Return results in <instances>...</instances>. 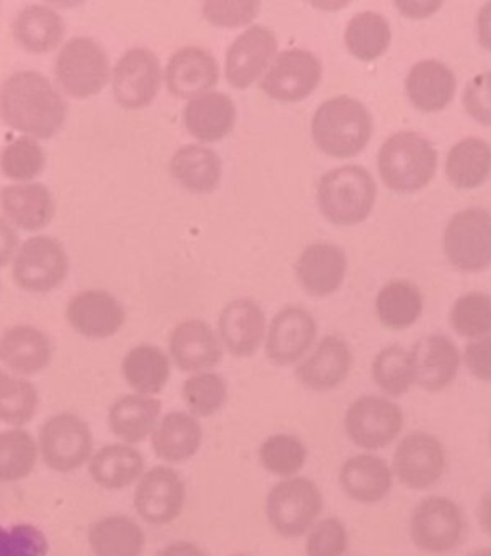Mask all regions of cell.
Masks as SVG:
<instances>
[{"mask_svg":"<svg viewBox=\"0 0 491 556\" xmlns=\"http://www.w3.org/2000/svg\"><path fill=\"white\" fill-rule=\"evenodd\" d=\"M461 102L470 119L491 127V70L476 74L465 85Z\"/></svg>","mask_w":491,"mask_h":556,"instance_id":"f907efd6","label":"cell"},{"mask_svg":"<svg viewBox=\"0 0 491 556\" xmlns=\"http://www.w3.org/2000/svg\"><path fill=\"white\" fill-rule=\"evenodd\" d=\"M158 556H207L204 548L198 547L192 541H173L167 547L162 548Z\"/></svg>","mask_w":491,"mask_h":556,"instance_id":"9f6ffc18","label":"cell"},{"mask_svg":"<svg viewBox=\"0 0 491 556\" xmlns=\"http://www.w3.org/2000/svg\"><path fill=\"white\" fill-rule=\"evenodd\" d=\"M222 77V67L213 52L189 45L175 50L164 67V83L175 99H197L204 92L215 90Z\"/></svg>","mask_w":491,"mask_h":556,"instance_id":"d6986e66","label":"cell"},{"mask_svg":"<svg viewBox=\"0 0 491 556\" xmlns=\"http://www.w3.org/2000/svg\"><path fill=\"white\" fill-rule=\"evenodd\" d=\"M415 386L428 393L443 392L458 375L461 352L450 336L430 334L411 348Z\"/></svg>","mask_w":491,"mask_h":556,"instance_id":"484cf974","label":"cell"},{"mask_svg":"<svg viewBox=\"0 0 491 556\" xmlns=\"http://www.w3.org/2000/svg\"><path fill=\"white\" fill-rule=\"evenodd\" d=\"M476 39L483 50L491 52V0L483 2L476 14Z\"/></svg>","mask_w":491,"mask_h":556,"instance_id":"11a10c76","label":"cell"},{"mask_svg":"<svg viewBox=\"0 0 491 556\" xmlns=\"http://www.w3.org/2000/svg\"><path fill=\"white\" fill-rule=\"evenodd\" d=\"M403 425L402 407L386 395H363L345 410V435L360 450H385L402 435Z\"/></svg>","mask_w":491,"mask_h":556,"instance_id":"8fae6325","label":"cell"},{"mask_svg":"<svg viewBox=\"0 0 491 556\" xmlns=\"http://www.w3.org/2000/svg\"><path fill=\"white\" fill-rule=\"evenodd\" d=\"M312 7L315 10H325V12H336L348 7V0H313Z\"/></svg>","mask_w":491,"mask_h":556,"instance_id":"680465c9","label":"cell"},{"mask_svg":"<svg viewBox=\"0 0 491 556\" xmlns=\"http://www.w3.org/2000/svg\"><path fill=\"white\" fill-rule=\"evenodd\" d=\"M180 395L192 417H213L227 405L229 384L222 375L213 370H204V372L190 375L182 382Z\"/></svg>","mask_w":491,"mask_h":556,"instance_id":"ee69618b","label":"cell"},{"mask_svg":"<svg viewBox=\"0 0 491 556\" xmlns=\"http://www.w3.org/2000/svg\"><path fill=\"white\" fill-rule=\"evenodd\" d=\"M232 556H252V555H232Z\"/></svg>","mask_w":491,"mask_h":556,"instance_id":"be15d7a7","label":"cell"},{"mask_svg":"<svg viewBox=\"0 0 491 556\" xmlns=\"http://www.w3.org/2000/svg\"><path fill=\"white\" fill-rule=\"evenodd\" d=\"M150 440L158 458L169 465H179L200 451L204 442V428L187 410H172L160 418Z\"/></svg>","mask_w":491,"mask_h":556,"instance_id":"4dcf8cb0","label":"cell"},{"mask_svg":"<svg viewBox=\"0 0 491 556\" xmlns=\"http://www.w3.org/2000/svg\"><path fill=\"white\" fill-rule=\"evenodd\" d=\"M122 377L133 393L156 397L172 378V359L160 345H135L123 357Z\"/></svg>","mask_w":491,"mask_h":556,"instance_id":"e575fe53","label":"cell"},{"mask_svg":"<svg viewBox=\"0 0 491 556\" xmlns=\"http://www.w3.org/2000/svg\"><path fill=\"white\" fill-rule=\"evenodd\" d=\"M378 175L398 194H417L438 172L435 144L417 131H395L380 144Z\"/></svg>","mask_w":491,"mask_h":556,"instance_id":"3957f363","label":"cell"},{"mask_svg":"<svg viewBox=\"0 0 491 556\" xmlns=\"http://www.w3.org/2000/svg\"><path fill=\"white\" fill-rule=\"evenodd\" d=\"M41 397L29 378L0 368V422L24 428L39 413Z\"/></svg>","mask_w":491,"mask_h":556,"instance_id":"ab89813d","label":"cell"},{"mask_svg":"<svg viewBox=\"0 0 491 556\" xmlns=\"http://www.w3.org/2000/svg\"><path fill=\"white\" fill-rule=\"evenodd\" d=\"M17 248H20L17 230L0 215V269L12 263Z\"/></svg>","mask_w":491,"mask_h":556,"instance_id":"db71d44e","label":"cell"},{"mask_svg":"<svg viewBox=\"0 0 491 556\" xmlns=\"http://www.w3.org/2000/svg\"><path fill=\"white\" fill-rule=\"evenodd\" d=\"M0 215L16 230L39 232L56 215V198L42 182H10L0 190Z\"/></svg>","mask_w":491,"mask_h":556,"instance_id":"cb8c5ba5","label":"cell"},{"mask_svg":"<svg viewBox=\"0 0 491 556\" xmlns=\"http://www.w3.org/2000/svg\"><path fill=\"white\" fill-rule=\"evenodd\" d=\"M169 359L182 372H204L217 367L223 359V344L217 330L202 319L177 323L167 340Z\"/></svg>","mask_w":491,"mask_h":556,"instance_id":"ffe728a7","label":"cell"},{"mask_svg":"<svg viewBox=\"0 0 491 556\" xmlns=\"http://www.w3.org/2000/svg\"><path fill=\"white\" fill-rule=\"evenodd\" d=\"M66 319L77 334L90 340H106L122 330L127 312L112 292L102 288H87L70 298Z\"/></svg>","mask_w":491,"mask_h":556,"instance_id":"ac0fdd59","label":"cell"},{"mask_svg":"<svg viewBox=\"0 0 491 556\" xmlns=\"http://www.w3.org/2000/svg\"><path fill=\"white\" fill-rule=\"evenodd\" d=\"M89 545L95 556H142L147 535L131 516L110 515L90 526Z\"/></svg>","mask_w":491,"mask_h":556,"instance_id":"8d00e7d4","label":"cell"},{"mask_svg":"<svg viewBox=\"0 0 491 556\" xmlns=\"http://www.w3.org/2000/svg\"><path fill=\"white\" fill-rule=\"evenodd\" d=\"M442 0H395V9L403 17L426 20L442 10Z\"/></svg>","mask_w":491,"mask_h":556,"instance_id":"f5cc1de1","label":"cell"},{"mask_svg":"<svg viewBox=\"0 0 491 556\" xmlns=\"http://www.w3.org/2000/svg\"><path fill=\"white\" fill-rule=\"evenodd\" d=\"M491 175V144L480 137H465L445 156V177L458 190L480 189Z\"/></svg>","mask_w":491,"mask_h":556,"instance_id":"d590c367","label":"cell"},{"mask_svg":"<svg viewBox=\"0 0 491 556\" xmlns=\"http://www.w3.org/2000/svg\"><path fill=\"white\" fill-rule=\"evenodd\" d=\"M470 556H491V548H480V551H475Z\"/></svg>","mask_w":491,"mask_h":556,"instance_id":"91938a15","label":"cell"},{"mask_svg":"<svg viewBox=\"0 0 491 556\" xmlns=\"http://www.w3.org/2000/svg\"><path fill=\"white\" fill-rule=\"evenodd\" d=\"M70 255L56 237L35 235L24 240L12 260V278L17 288L47 294L66 282Z\"/></svg>","mask_w":491,"mask_h":556,"instance_id":"52a82bcc","label":"cell"},{"mask_svg":"<svg viewBox=\"0 0 491 556\" xmlns=\"http://www.w3.org/2000/svg\"><path fill=\"white\" fill-rule=\"evenodd\" d=\"M392 25L377 10H361L345 25V50L361 62H375L392 45Z\"/></svg>","mask_w":491,"mask_h":556,"instance_id":"f35d334b","label":"cell"},{"mask_svg":"<svg viewBox=\"0 0 491 556\" xmlns=\"http://www.w3.org/2000/svg\"><path fill=\"white\" fill-rule=\"evenodd\" d=\"M0 294H2V285H0Z\"/></svg>","mask_w":491,"mask_h":556,"instance_id":"6125c7cd","label":"cell"},{"mask_svg":"<svg viewBox=\"0 0 491 556\" xmlns=\"http://www.w3.org/2000/svg\"><path fill=\"white\" fill-rule=\"evenodd\" d=\"M467 520L455 501L432 495L413 508L411 541L426 555H448L463 543Z\"/></svg>","mask_w":491,"mask_h":556,"instance_id":"30bf717a","label":"cell"},{"mask_svg":"<svg viewBox=\"0 0 491 556\" xmlns=\"http://www.w3.org/2000/svg\"><path fill=\"white\" fill-rule=\"evenodd\" d=\"M169 173L190 194H212L223 177V160L205 144H185L173 152Z\"/></svg>","mask_w":491,"mask_h":556,"instance_id":"d6a6232c","label":"cell"},{"mask_svg":"<svg viewBox=\"0 0 491 556\" xmlns=\"http://www.w3.org/2000/svg\"><path fill=\"white\" fill-rule=\"evenodd\" d=\"M164 83V66L154 50L133 47L112 66V92L125 110H142L158 99Z\"/></svg>","mask_w":491,"mask_h":556,"instance_id":"7c38bea8","label":"cell"},{"mask_svg":"<svg viewBox=\"0 0 491 556\" xmlns=\"http://www.w3.org/2000/svg\"><path fill=\"white\" fill-rule=\"evenodd\" d=\"M348 547H350V535L344 522L338 518H325L310 530L305 541V555L345 556Z\"/></svg>","mask_w":491,"mask_h":556,"instance_id":"681fc988","label":"cell"},{"mask_svg":"<svg viewBox=\"0 0 491 556\" xmlns=\"http://www.w3.org/2000/svg\"><path fill=\"white\" fill-rule=\"evenodd\" d=\"M47 167L41 140L20 135L0 150V173L12 182H34Z\"/></svg>","mask_w":491,"mask_h":556,"instance_id":"7bdbcfd3","label":"cell"},{"mask_svg":"<svg viewBox=\"0 0 491 556\" xmlns=\"http://www.w3.org/2000/svg\"><path fill=\"white\" fill-rule=\"evenodd\" d=\"M112 62L97 39L79 35L66 39L54 58V85L66 99L89 100L106 89Z\"/></svg>","mask_w":491,"mask_h":556,"instance_id":"5b68a950","label":"cell"},{"mask_svg":"<svg viewBox=\"0 0 491 556\" xmlns=\"http://www.w3.org/2000/svg\"><path fill=\"white\" fill-rule=\"evenodd\" d=\"M323 513V493L319 485L292 476L275 483L265 500V515L270 528L285 540H295L310 532Z\"/></svg>","mask_w":491,"mask_h":556,"instance_id":"8992f818","label":"cell"},{"mask_svg":"<svg viewBox=\"0 0 491 556\" xmlns=\"http://www.w3.org/2000/svg\"><path fill=\"white\" fill-rule=\"evenodd\" d=\"M187 501V485L172 467H154L140 476L133 507L150 526H165L179 518Z\"/></svg>","mask_w":491,"mask_h":556,"instance_id":"e0dca14e","label":"cell"},{"mask_svg":"<svg viewBox=\"0 0 491 556\" xmlns=\"http://www.w3.org/2000/svg\"><path fill=\"white\" fill-rule=\"evenodd\" d=\"M49 540L34 523L0 526V556H47Z\"/></svg>","mask_w":491,"mask_h":556,"instance_id":"c3c4849f","label":"cell"},{"mask_svg":"<svg viewBox=\"0 0 491 556\" xmlns=\"http://www.w3.org/2000/svg\"><path fill=\"white\" fill-rule=\"evenodd\" d=\"M323 79L319 58L307 49L279 50L260 81L263 92L275 102L294 104L312 97Z\"/></svg>","mask_w":491,"mask_h":556,"instance_id":"4fadbf2b","label":"cell"},{"mask_svg":"<svg viewBox=\"0 0 491 556\" xmlns=\"http://www.w3.org/2000/svg\"><path fill=\"white\" fill-rule=\"evenodd\" d=\"M144 475V457L135 445L110 443L95 451L89 460L92 482L104 490L117 491L129 488Z\"/></svg>","mask_w":491,"mask_h":556,"instance_id":"836d02e7","label":"cell"},{"mask_svg":"<svg viewBox=\"0 0 491 556\" xmlns=\"http://www.w3.org/2000/svg\"><path fill=\"white\" fill-rule=\"evenodd\" d=\"M448 467V453L443 443L428 432L403 435L393 453V478L410 488L423 491L442 480Z\"/></svg>","mask_w":491,"mask_h":556,"instance_id":"2e32d148","label":"cell"},{"mask_svg":"<svg viewBox=\"0 0 491 556\" xmlns=\"http://www.w3.org/2000/svg\"><path fill=\"white\" fill-rule=\"evenodd\" d=\"M352 365L350 344L342 336L328 334L295 365V380L312 392H332L348 380Z\"/></svg>","mask_w":491,"mask_h":556,"instance_id":"7402d4cb","label":"cell"},{"mask_svg":"<svg viewBox=\"0 0 491 556\" xmlns=\"http://www.w3.org/2000/svg\"><path fill=\"white\" fill-rule=\"evenodd\" d=\"M12 37L27 54L42 56L60 49L66 42L67 25L64 16L47 4H25L12 20Z\"/></svg>","mask_w":491,"mask_h":556,"instance_id":"f1b7e54d","label":"cell"},{"mask_svg":"<svg viewBox=\"0 0 491 556\" xmlns=\"http://www.w3.org/2000/svg\"><path fill=\"white\" fill-rule=\"evenodd\" d=\"M443 255L453 269L482 273L491 267V212L467 207L451 217L442 237Z\"/></svg>","mask_w":491,"mask_h":556,"instance_id":"ba28073f","label":"cell"},{"mask_svg":"<svg viewBox=\"0 0 491 556\" xmlns=\"http://www.w3.org/2000/svg\"><path fill=\"white\" fill-rule=\"evenodd\" d=\"M160 418L162 401L140 393H125L108 410L110 432L129 445H137L150 438Z\"/></svg>","mask_w":491,"mask_h":556,"instance_id":"1f68e13d","label":"cell"},{"mask_svg":"<svg viewBox=\"0 0 491 556\" xmlns=\"http://www.w3.org/2000/svg\"><path fill=\"white\" fill-rule=\"evenodd\" d=\"M260 2L255 0H205L202 16L207 24L223 29H238L254 25L260 16Z\"/></svg>","mask_w":491,"mask_h":556,"instance_id":"7dc6e473","label":"cell"},{"mask_svg":"<svg viewBox=\"0 0 491 556\" xmlns=\"http://www.w3.org/2000/svg\"><path fill=\"white\" fill-rule=\"evenodd\" d=\"M67 99L47 75L20 70L0 83V119L14 131L47 140L64 129Z\"/></svg>","mask_w":491,"mask_h":556,"instance_id":"6da1fadb","label":"cell"},{"mask_svg":"<svg viewBox=\"0 0 491 556\" xmlns=\"http://www.w3.org/2000/svg\"><path fill=\"white\" fill-rule=\"evenodd\" d=\"M235 100L222 90H210L189 100L182 110V125L198 144H213L229 137L237 127Z\"/></svg>","mask_w":491,"mask_h":556,"instance_id":"4316f807","label":"cell"},{"mask_svg":"<svg viewBox=\"0 0 491 556\" xmlns=\"http://www.w3.org/2000/svg\"><path fill=\"white\" fill-rule=\"evenodd\" d=\"M37 447L42 463L60 475L74 472L89 465L95 440L87 420L74 413H58L39 428Z\"/></svg>","mask_w":491,"mask_h":556,"instance_id":"9c48e42d","label":"cell"},{"mask_svg":"<svg viewBox=\"0 0 491 556\" xmlns=\"http://www.w3.org/2000/svg\"><path fill=\"white\" fill-rule=\"evenodd\" d=\"M478 518H480V526H482L483 532L488 533L491 538V490L480 501Z\"/></svg>","mask_w":491,"mask_h":556,"instance_id":"6f0895ef","label":"cell"},{"mask_svg":"<svg viewBox=\"0 0 491 556\" xmlns=\"http://www.w3.org/2000/svg\"><path fill=\"white\" fill-rule=\"evenodd\" d=\"M338 482L350 500L361 505H375L385 501L392 491V467L373 453H360L342 465Z\"/></svg>","mask_w":491,"mask_h":556,"instance_id":"f546056e","label":"cell"},{"mask_svg":"<svg viewBox=\"0 0 491 556\" xmlns=\"http://www.w3.org/2000/svg\"><path fill=\"white\" fill-rule=\"evenodd\" d=\"M378 200L377 180L367 167L345 164L325 173L317 185V205L336 227L367 222Z\"/></svg>","mask_w":491,"mask_h":556,"instance_id":"277c9868","label":"cell"},{"mask_svg":"<svg viewBox=\"0 0 491 556\" xmlns=\"http://www.w3.org/2000/svg\"><path fill=\"white\" fill-rule=\"evenodd\" d=\"M54 342L42 328L14 325L0 334V365L17 377L32 378L49 368Z\"/></svg>","mask_w":491,"mask_h":556,"instance_id":"603a6c76","label":"cell"},{"mask_svg":"<svg viewBox=\"0 0 491 556\" xmlns=\"http://www.w3.org/2000/svg\"><path fill=\"white\" fill-rule=\"evenodd\" d=\"M319 325L312 312L300 305H287L267 325L265 357L277 367L298 365L317 342Z\"/></svg>","mask_w":491,"mask_h":556,"instance_id":"9a60e30c","label":"cell"},{"mask_svg":"<svg viewBox=\"0 0 491 556\" xmlns=\"http://www.w3.org/2000/svg\"><path fill=\"white\" fill-rule=\"evenodd\" d=\"M307 447L294 434H273L260 447V463L269 475L292 478L305 467Z\"/></svg>","mask_w":491,"mask_h":556,"instance_id":"bcb514c9","label":"cell"},{"mask_svg":"<svg viewBox=\"0 0 491 556\" xmlns=\"http://www.w3.org/2000/svg\"><path fill=\"white\" fill-rule=\"evenodd\" d=\"M450 325L470 342L491 336V294L468 292L457 298L451 305Z\"/></svg>","mask_w":491,"mask_h":556,"instance_id":"f6af8a7d","label":"cell"},{"mask_svg":"<svg viewBox=\"0 0 491 556\" xmlns=\"http://www.w3.org/2000/svg\"><path fill=\"white\" fill-rule=\"evenodd\" d=\"M457 92V77L435 58L418 60L405 77V97L423 114H438L450 106Z\"/></svg>","mask_w":491,"mask_h":556,"instance_id":"83f0119b","label":"cell"},{"mask_svg":"<svg viewBox=\"0 0 491 556\" xmlns=\"http://www.w3.org/2000/svg\"><path fill=\"white\" fill-rule=\"evenodd\" d=\"M279 54V39L267 25L246 27L225 52L223 75L230 87L250 89L262 81L275 56Z\"/></svg>","mask_w":491,"mask_h":556,"instance_id":"5bb4252c","label":"cell"},{"mask_svg":"<svg viewBox=\"0 0 491 556\" xmlns=\"http://www.w3.org/2000/svg\"><path fill=\"white\" fill-rule=\"evenodd\" d=\"M425 312L423 290L411 280H390L378 290L375 313L380 325L390 330L411 328Z\"/></svg>","mask_w":491,"mask_h":556,"instance_id":"74e56055","label":"cell"},{"mask_svg":"<svg viewBox=\"0 0 491 556\" xmlns=\"http://www.w3.org/2000/svg\"><path fill=\"white\" fill-rule=\"evenodd\" d=\"M267 325L269 323L262 305L244 295L230 300L223 307L215 330L222 340L223 350H227L232 357L246 359L262 348Z\"/></svg>","mask_w":491,"mask_h":556,"instance_id":"44dd1931","label":"cell"},{"mask_svg":"<svg viewBox=\"0 0 491 556\" xmlns=\"http://www.w3.org/2000/svg\"><path fill=\"white\" fill-rule=\"evenodd\" d=\"M370 377L386 397H402L415 386V368L411 350L403 345H386L375 355Z\"/></svg>","mask_w":491,"mask_h":556,"instance_id":"60d3db41","label":"cell"},{"mask_svg":"<svg viewBox=\"0 0 491 556\" xmlns=\"http://www.w3.org/2000/svg\"><path fill=\"white\" fill-rule=\"evenodd\" d=\"M375 119L353 97H332L320 102L312 117V139L323 154L336 160L360 156L373 137Z\"/></svg>","mask_w":491,"mask_h":556,"instance_id":"7a4b0ae2","label":"cell"},{"mask_svg":"<svg viewBox=\"0 0 491 556\" xmlns=\"http://www.w3.org/2000/svg\"><path fill=\"white\" fill-rule=\"evenodd\" d=\"M39 458L37 440L24 428L0 432V483L22 482L34 472Z\"/></svg>","mask_w":491,"mask_h":556,"instance_id":"b9f144b4","label":"cell"},{"mask_svg":"<svg viewBox=\"0 0 491 556\" xmlns=\"http://www.w3.org/2000/svg\"><path fill=\"white\" fill-rule=\"evenodd\" d=\"M461 359L465 363L470 377L480 382H491V336L473 340L465 348Z\"/></svg>","mask_w":491,"mask_h":556,"instance_id":"816d5d0a","label":"cell"},{"mask_svg":"<svg viewBox=\"0 0 491 556\" xmlns=\"http://www.w3.org/2000/svg\"><path fill=\"white\" fill-rule=\"evenodd\" d=\"M490 450H491V428H490Z\"/></svg>","mask_w":491,"mask_h":556,"instance_id":"94428289","label":"cell"},{"mask_svg":"<svg viewBox=\"0 0 491 556\" xmlns=\"http://www.w3.org/2000/svg\"><path fill=\"white\" fill-rule=\"evenodd\" d=\"M295 280L313 298H327L340 290L348 275V255L342 245L313 242L303 248L294 265Z\"/></svg>","mask_w":491,"mask_h":556,"instance_id":"d4e9b609","label":"cell"}]
</instances>
